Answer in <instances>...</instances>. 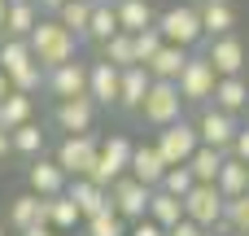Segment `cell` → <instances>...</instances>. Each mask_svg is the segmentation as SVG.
<instances>
[{
  "instance_id": "27",
  "label": "cell",
  "mask_w": 249,
  "mask_h": 236,
  "mask_svg": "<svg viewBox=\"0 0 249 236\" xmlns=\"http://www.w3.org/2000/svg\"><path fill=\"white\" fill-rule=\"evenodd\" d=\"M149 219L162 223V228H175V223L184 219V197H175V193H166V188H153V197H149Z\"/></svg>"
},
{
  "instance_id": "28",
  "label": "cell",
  "mask_w": 249,
  "mask_h": 236,
  "mask_svg": "<svg viewBox=\"0 0 249 236\" xmlns=\"http://www.w3.org/2000/svg\"><path fill=\"white\" fill-rule=\"evenodd\" d=\"M101 57H105V61H114L118 70H127V66H140V57H136V35H131V31H118V35H109V39L101 44Z\"/></svg>"
},
{
  "instance_id": "31",
  "label": "cell",
  "mask_w": 249,
  "mask_h": 236,
  "mask_svg": "<svg viewBox=\"0 0 249 236\" xmlns=\"http://www.w3.org/2000/svg\"><path fill=\"white\" fill-rule=\"evenodd\" d=\"M74 223H83V215H79L74 197H70V193L48 197V228H53V232H70Z\"/></svg>"
},
{
  "instance_id": "11",
  "label": "cell",
  "mask_w": 249,
  "mask_h": 236,
  "mask_svg": "<svg viewBox=\"0 0 249 236\" xmlns=\"http://www.w3.org/2000/svg\"><path fill=\"white\" fill-rule=\"evenodd\" d=\"M236 131H241L236 114H228V109H219V105H206L201 118H197V136H201V145H214V149H223V153L232 149Z\"/></svg>"
},
{
  "instance_id": "9",
  "label": "cell",
  "mask_w": 249,
  "mask_h": 236,
  "mask_svg": "<svg viewBox=\"0 0 249 236\" xmlns=\"http://www.w3.org/2000/svg\"><path fill=\"white\" fill-rule=\"evenodd\" d=\"M149 197H153V188L140 184L136 175H118V180L109 184V206H114V215L127 219V223H136V219L149 215Z\"/></svg>"
},
{
  "instance_id": "7",
  "label": "cell",
  "mask_w": 249,
  "mask_h": 236,
  "mask_svg": "<svg viewBox=\"0 0 249 236\" xmlns=\"http://www.w3.org/2000/svg\"><path fill=\"white\" fill-rule=\"evenodd\" d=\"M158 153L166 158V166H179V162H188L193 153H197V145H201V136H197V123H188V118H175V123H166V127H158Z\"/></svg>"
},
{
  "instance_id": "30",
  "label": "cell",
  "mask_w": 249,
  "mask_h": 236,
  "mask_svg": "<svg viewBox=\"0 0 249 236\" xmlns=\"http://www.w3.org/2000/svg\"><path fill=\"white\" fill-rule=\"evenodd\" d=\"M35 118V96H26V92H9L4 101H0V123L13 131V127H22V123H31Z\"/></svg>"
},
{
  "instance_id": "16",
  "label": "cell",
  "mask_w": 249,
  "mask_h": 236,
  "mask_svg": "<svg viewBox=\"0 0 249 236\" xmlns=\"http://www.w3.org/2000/svg\"><path fill=\"white\" fill-rule=\"evenodd\" d=\"M188 57H193V48H184V44H162L149 61H144V70L153 74V79H179L184 74V66H188Z\"/></svg>"
},
{
  "instance_id": "18",
  "label": "cell",
  "mask_w": 249,
  "mask_h": 236,
  "mask_svg": "<svg viewBox=\"0 0 249 236\" xmlns=\"http://www.w3.org/2000/svg\"><path fill=\"white\" fill-rule=\"evenodd\" d=\"M26 180H31V193H39V197H57V193H66V171L57 166V158H35L31 162V171H26Z\"/></svg>"
},
{
  "instance_id": "39",
  "label": "cell",
  "mask_w": 249,
  "mask_h": 236,
  "mask_svg": "<svg viewBox=\"0 0 249 236\" xmlns=\"http://www.w3.org/2000/svg\"><path fill=\"white\" fill-rule=\"evenodd\" d=\"M127 236H166V228H162V223H153V219L144 215V219H136V223L127 228Z\"/></svg>"
},
{
  "instance_id": "34",
  "label": "cell",
  "mask_w": 249,
  "mask_h": 236,
  "mask_svg": "<svg viewBox=\"0 0 249 236\" xmlns=\"http://www.w3.org/2000/svg\"><path fill=\"white\" fill-rule=\"evenodd\" d=\"M57 18L83 39V35H88V18H92V0H61V4H57Z\"/></svg>"
},
{
  "instance_id": "38",
  "label": "cell",
  "mask_w": 249,
  "mask_h": 236,
  "mask_svg": "<svg viewBox=\"0 0 249 236\" xmlns=\"http://www.w3.org/2000/svg\"><path fill=\"white\" fill-rule=\"evenodd\" d=\"M162 44H166V39H162L158 22H153V26H144V31H136V57H140V66H144V61H149V57L162 48Z\"/></svg>"
},
{
  "instance_id": "24",
  "label": "cell",
  "mask_w": 249,
  "mask_h": 236,
  "mask_svg": "<svg viewBox=\"0 0 249 236\" xmlns=\"http://www.w3.org/2000/svg\"><path fill=\"white\" fill-rule=\"evenodd\" d=\"M123 26H118V4L114 0H92V18H88V35L83 39H92V44H105L109 35H118Z\"/></svg>"
},
{
  "instance_id": "15",
  "label": "cell",
  "mask_w": 249,
  "mask_h": 236,
  "mask_svg": "<svg viewBox=\"0 0 249 236\" xmlns=\"http://www.w3.org/2000/svg\"><path fill=\"white\" fill-rule=\"evenodd\" d=\"M118 83H123V70L105 57H96L88 66V96L96 105H118Z\"/></svg>"
},
{
  "instance_id": "22",
  "label": "cell",
  "mask_w": 249,
  "mask_h": 236,
  "mask_svg": "<svg viewBox=\"0 0 249 236\" xmlns=\"http://www.w3.org/2000/svg\"><path fill=\"white\" fill-rule=\"evenodd\" d=\"M197 13H201V26H206V39L236 31V9H232V0H201Z\"/></svg>"
},
{
  "instance_id": "45",
  "label": "cell",
  "mask_w": 249,
  "mask_h": 236,
  "mask_svg": "<svg viewBox=\"0 0 249 236\" xmlns=\"http://www.w3.org/2000/svg\"><path fill=\"white\" fill-rule=\"evenodd\" d=\"M57 4H61V0H39V9H44V13H57Z\"/></svg>"
},
{
  "instance_id": "17",
  "label": "cell",
  "mask_w": 249,
  "mask_h": 236,
  "mask_svg": "<svg viewBox=\"0 0 249 236\" xmlns=\"http://www.w3.org/2000/svg\"><path fill=\"white\" fill-rule=\"evenodd\" d=\"M127 175H136L140 184L158 188L162 175H166V158L158 153V145H136V149H131V166H127Z\"/></svg>"
},
{
  "instance_id": "21",
  "label": "cell",
  "mask_w": 249,
  "mask_h": 236,
  "mask_svg": "<svg viewBox=\"0 0 249 236\" xmlns=\"http://www.w3.org/2000/svg\"><path fill=\"white\" fill-rule=\"evenodd\" d=\"M39 4L35 0H9L4 4V35H13V39H26L31 31H35V22H39Z\"/></svg>"
},
{
  "instance_id": "44",
  "label": "cell",
  "mask_w": 249,
  "mask_h": 236,
  "mask_svg": "<svg viewBox=\"0 0 249 236\" xmlns=\"http://www.w3.org/2000/svg\"><path fill=\"white\" fill-rule=\"evenodd\" d=\"M9 92H13V79H9V74H4V70H0V101H4V96H9Z\"/></svg>"
},
{
  "instance_id": "23",
  "label": "cell",
  "mask_w": 249,
  "mask_h": 236,
  "mask_svg": "<svg viewBox=\"0 0 249 236\" xmlns=\"http://www.w3.org/2000/svg\"><path fill=\"white\" fill-rule=\"evenodd\" d=\"M9 223L22 232V228H31V223H48V197H39V193H22V197H13V206H9Z\"/></svg>"
},
{
  "instance_id": "42",
  "label": "cell",
  "mask_w": 249,
  "mask_h": 236,
  "mask_svg": "<svg viewBox=\"0 0 249 236\" xmlns=\"http://www.w3.org/2000/svg\"><path fill=\"white\" fill-rule=\"evenodd\" d=\"M22 236H53L48 223H31V228H22Z\"/></svg>"
},
{
  "instance_id": "40",
  "label": "cell",
  "mask_w": 249,
  "mask_h": 236,
  "mask_svg": "<svg viewBox=\"0 0 249 236\" xmlns=\"http://www.w3.org/2000/svg\"><path fill=\"white\" fill-rule=\"evenodd\" d=\"M166 236H210V228H201V223H193V219L184 215L175 228H166Z\"/></svg>"
},
{
  "instance_id": "13",
  "label": "cell",
  "mask_w": 249,
  "mask_h": 236,
  "mask_svg": "<svg viewBox=\"0 0 249 236\" xmlns=\"http://www.w3.org/2000/svg\"><path fill=\"white\" fill-rule=\"evenodd\" d=\"M96 101L92 96H66V101H57V127L66 131V136H79V131H92V123H96Z\"/></svg>"
},
{
  "instance_id": "25",
  "label": "cell",
  "mask_w": 249,
  "mask_h": 236,
  "mask_svg": "<svg viewBox=\"0 0 249 236\" xmlns=\"http://www.w3.org/2000/svg\"><path fill=\"white\" fill-rule=\"evenodd\" d=\"M149 83H153V74L144 66H127L123 70V83H118V109H140Z\"/></svg>"
},
{
  "instance_id": "36",
  "label": "cell",
  "mask_w": 249,
  "mask_h": 236,
  "mask_svg": "<svg viewBox=\"0 0 249 236\" xmlns=\"http://www.w3.org/2000/svg\"><path fill=\"white\" fill-rule=\"evenodd\" d=\"M83 223H88V236H127V219H118L114 210L92 215V219H83Z\"/></svg>"
},
{
  "instance_id": "5",
  "label": "cell",
  "mask_w": 249,
  "mask_h": 236,
  "mask_svg": "<svg viewBox=\"0 0 249 236\" xmlns=\"http://www.w3.org/2000/svg\"><path fill=\"white\" fill-rule=\"evenodd\" d=\"M223 210H228V197H223V188L219 184H193L188 193H184V215L193 219V223H201V228H223Z\"/></svg>"
},
{
  "instance_id": "29",
  "label": "cell",
  "mask_w": 249,
  "mask_h": 236,
  "mask_svg": "<svg viewBox=\"0 0 249 236\" xmlns=\"http://www.w3.org/2000/svg\"><path fill=\"white\" fill-rule=\"evenodd\" d=\"M114 4H118V26H123V31H131V35L158 22V13H153V4H149V0H114Z\"/></svg>"
},
{
  "instance_id": "26",
  "label": "cell",
  "mask_w": 249,
  "mask_h": 236,
  "mask_svg": "<svg viewBox=\"0 0 249 236\" xmlns=\"http://www.w3.org/2000/svg\"><path fill=\"white\" fill-rule=\"evenodd\" d=\"M223 149H214V145H197V153L188 158V171H193V180L197 184H219V171H223Z\"/></svg>"
},
{
  "instance_id": "1",
  "label": "cell",
  "mask_w": 249,
  "mask_h": 236,
  "mask_svg": "<svg viewBox=\"0 0 249 236\" xmlns=\"http://www.w3.org/2000/svg\"><path fill=\"white\" fill-rule=\"evenodd\" d=\"M26 44H31V53H35V61H39L44 70H53V66L79 57V35H74L57 13H39V22H35V31L26 35Z\"/></svg>"
},
{
  "instance_id": "14",
  "label": "cell",
  "mask_w": 249,
  "mask_h": 236,
  "mask_svg": "<svg viewBox=\"0 0 249 236\" xmlns=\"http://www.w3.org/2000/svg\"><path fill=\"white\" fill-rule=\"evenodd\" d=\"M206 57L214 61V74H219V79H223V74H245V44L236 39V31L214 35L210 48H206Z\"/></svg>"
},
{
  "instance_id": "43",
  "label": "cell",
  "mask_w": 249,
  "mask_h": 236,
  "mask_svg": "<svg viewBox=\"0 0 249 236\" xmlns=\"http://www.w3.org/2000/svg\"><path fill=\"white\" fill-rule=\"evenodd\" d=\"M4 153H13V140H9V127L0 123V158H4Z\"/></svg>"
},
{
  "instance_id": "46",
  "label": "cell",
  "mask_w": 249,
  "mask_h": 236,
  "mask_svg": "<svg viewBox=\"0 0 249 236\" xmlns=\"http://www.w3.org/2000/svg\"><path fill=\"white\" fill-rule=\"evenodd\" d=\"M4 4H9V0H0V35H4Z\"/></svg>"
},
{
  "instance_id": "10",
  "label": "cell",
  "mask_w": 249,
  "mask_h": 236,
  "mask_svg": "<svg viewBox=\"0 0 249 236\" xmlns=\"http://www.w3.org/2000/svg\"><path fill=\"white\" fill-rule=\"evenodd\" d=\"M131 140L127 136H109V140H101V153H96V166H92V175L88 180H96L101 188H109L118 175H127V166H131Z\"/></svg>"
},
{
  "instance_id": "47",
  "label": "cell",
  "mask_w": 249,
  "mask_h": 236,
  "mask_svg": "<svg viewBox=\"0 0 249 236\" xmlns=\"http://www.w3.org/2000/svg\"><path fill=\"white\" fill-rule=\"evenodd\" d=\"M0 236H4V228H0Z\"/></svg>"
},
{
  "instance_id": "3",
  "label": "cell",
  "mask_w": 249,
  "mask_h": 236,
  "mask_svg": "<svg viewBox=\"0 0 249 236\" xmlns=\"http://www.w3.org/2000/svg\"><path fill=\"white\" fill-rule=\"evenodd\" d=\"M184 105H188V101L179 96V83H171V79H153L136 114H140L149 127H166V123L184 118Z\"/></svg>"
},
{
  "instance_id": "6",
  "label": "cell",
  "mask_w": 249,
  "mask_h": 236,
  "mask_svg": "<svg viewBox=\"0 0 249 236\" xmlns=\"http://www.w3.org/2000/svg\"><path fill=\"white\" fill-rule=\"evenodd\" d=\"M175 83H179V96H184L188 105H210L214 83H219L214 61H210L206 53H193V57H188V66H184V74H179Z\"/></svg>"
},
{
  "instance_id": "32",
  "label": "cell",
  "mask_w": 249,
  "mask_h": 236,
  "mask_svg": "<svg viewBox=\"0 0 249 236\" xmlns=\"http://www.w3.org/2000/svg\"><path fill=\"white\" fill-rule=\"evenodd\" d=\"M219 188H223V197H241V193H249V162H241V158H223V171H219Z\"/></svg>"
},
{
  "instance_id": "35",
  "label": "cell",
  "mask_w": 249,
  "mask_h": 236,
  "mask_svg": "<svg viewBox=\"0 0 249 236\" xmlns=\"http://www.w3.org/2000/svg\"><path fill=\"white\" fill-rule=\"evenodd\" d=\"M223 228H228V232H236V236H249V193H241V197H228Z\"/></svg>"
},
{
  "instance_id": "41",
  "label": "cell",
  "mask_w": 249,
  "mask_h": 236,
  "mask_svg": "<svg viewBox=\"0 0 249 236\" xmlns=\"http://www.w3.org/2000/svg\"><path fill=\"white\" fill-rule=\"evenodd\" d=\"M232 158H241V162H249V127H241L236 131V140H232V149H228Z\"/></svg>"
},
{
  "instance_id": "33",
  "label": "cell",
  "mask_w": 249,
  "mask_h": 236,
  "mask_svg": "<svg viewBox=\"0 0 249 236\" xmlns=\"http://www.w3.org/2000/svg\"><path fill=\"white\" fill-rule=\"evenodd\" d=\"M9 140H13V153H26V158H39V153H44V131H39V123L13 127Z\"/></svg>"
},
{
  "instance_id": "4",
  "label": "cell",
  "mask_w": 249,
  "mask_h": 236,
  "mask_svg": "<svg viewBox=\"0 0 249 236\" xmlns=\"http://www.w3.org/2000/svg\"><path fill=\"white\" fill-rule=\"evenodd\" d=\"M158 31L166 44H184V48H197L206 44V26H201V13L197 4H171L158 13Z\"/></svg>"
},
{
  "instance_id": "49",
  "label": "cell",
  "mask_w": 249,
  "mask_h": 236,
  "mask_svg": "<svg viewBox=\"0 0 249 236\" xmlns=\"http://www.w3.org/2000/svg\"><path fill=\"white\" fill-rule=\"evenodd\" d=\"M232 236H236V232H232Z\"/></svg>"
},
{
  "instance_id": "48",
  "label": "cell",
  "mask_w": 249,
  "mask_h": 236,
  "mask_svg": "<svg viewBox=\"0 0 249 236\" xmlns=\"http://www.w3.org/2000/svg\"><path fill=\"white\" fill-rule=\"evenodd\" d=\"M35 4H39V0H35Z\"/></svg>"
},
{
  "instance_id": "2",
  "label": "cell",
  "mask_w": 249,
  "mask_h": 236,
  "mask_svg": "<svg viewBox=\"0 0 249 236\" xmlns=\"http://www.w3.org/2000/svg\"><path fill=\"white\" fill-rule=\"evenodd\" d=\"M0 70L13 79V88L26 92V96H35V92L44 88V66L35 61V53H31L26 39L4 35V44H0Z\"/></svg>"
},
{
  "instance_id": "20",
  "label": "cell",
  "mask_w": 249,
  "mask_h": 236,
  "mask_svg": "<svg viewBox=\"0 0 249 236\" xmlns=\"http://www.w3.org/2000/svg\"><path fill=\"white\" fill-rule=\"evenodd\" d=\"M210 105H219V109H228V114L249 109V79H245V74H223V79L214 83Z\"/></svg>"
},
{
  "instance_id": "19",
  "label": "cell",
  "mask_w": 249,
  "mask_h": 236,
  "mask_svg": "<svg viewBox=\"0 0 249 236\" xmlns=\"http://www.w3.org/2000/svg\"><path fill=\"white\" fill-rule=\"evenodd\" d=\"M66 193L74 197V206H79V215H83V219L114 210V206H109V188H101V184H96V180H88V175H83V180H74Z\"/></svg>"
},
{
  "instance_id": "37",
  "label": "cell",
  "mask_w": 249,
  "mask_h": 236,
  "mask_svg": "<svg viewBox=\"0 0 249 236\" xmlns=\"http://www.w3.org/2000/svg\"><path fill=\"white\" fill-rule=\"evenodd\" d=\"M197 180H193V171H188V162H179V166H166V175H162V184L158 188H166V193H175V197H184L188 188H193Z\"/></svg>"
},
{
  "instance_id": "8",
  "label": "cell",
  "mask_w": 249,
  "mask_h": 236,
  "mask_svg": "<svg viewBox=\"0 0 249 236\" xmlns=\"http://www.w3.org/2000/svg\"><path fill=\"white\" fill-rule=\"evenodd\" d=\"M96 153H101V140H96L92 131H79V136H66V140L57 145V166H61L70 180H83V175H92Z\"/></svg>"
},
{
  "instance_id": "12",
  "label": "cell",
  "mask_w": 249,
  "mask_h": 236,
  "mask_svg": "<svg viewBox=\"0 0 249 236\" xmlns=\"http://www.w3.org/2000/svg\"><path fill=\"white\" fill-rule=\"evenodd\" d=\"M44 88L57 96V101H66V96H88V61H61V66H53V70H44Z\"/></svg>"
}]
</instances>
